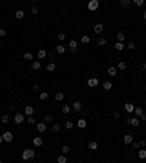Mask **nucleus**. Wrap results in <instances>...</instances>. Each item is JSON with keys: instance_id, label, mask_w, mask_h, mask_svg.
I'll use <instances>...</instances> for the list:
<instances>
[{"instance_id": "nucleus-50", "label": "nucleus", "mask_w": 146, "mask_h": 163, "mask_svg": "<svg viewBox=\"0 0 146 163\" xmlns=\"http://www.w3.org/2000/svg\"><path fill=\"white\" fill-rule=\"evenodd\" d=\"M120 117H121L120 112H114V118H115V119H120Z\"/></svg>"}, {"instance_id": "nucleus-28", "label": "nucleus", "mask_w": 146, "mask_h": 163, "mask_svg": "<svg viewBox=\"0 0 146 163\" xmlns=\"http://www.w3.org/2000/svg\"><path fill=\"white\" fill-rule=\"evenodd\" d=\"M89 148H91V150H96V148H98V143L96 141H91L89 143Z\"/></svg>"}, {"instance_id": "nucleus-5", "label": "nucleus", "mask_w": 146, "mask_h": 163, "mask_svg": "<svg viewBox=\"0 0 146 163\" xmlns=\"http://www.w3.org/2000/svg\"><path fill=\"white\" fill-rule=\"evenodd\" d=\"M134 105L131 104V102H127V104H124V109H126V112L127 114H133L134 112Z\"/></svg>"}, {"instance_id": "nucleus-45", "label": "nucleus", "mask_w": 146, "mask_h": 163, "mask_svg": "<svg viewBox=\"0 0 146 163\" xmlns=\"http://www.w3.org/2000/svg\"><path fill=\"white\" fill-rule=\"evenodd\" d=\"M35 121H37V119H35L34 117H28V122H29V124H35Z\"/></svg>"}, {"instance_id": "nucleus-58", "label": "nucleus", "mask_w": 146, "mask_h": 163, "mask_svg": "<svg viewBox=\"0 0 146 163\" xmlns=\"http://www.w3.org/2000/svg\"><path fill=\"white\" fill-rule=\"evenodd\" d=\"M0 163H3V162H2V160H0Z\"/></svg>"}, {"instance_id": "nucleus-18", "label": "nucleus", "mask_w": 146, "mask_h": 163, "mask_svg": "<svg viewBox=\"0 0 146 163\" xmlns=\"http://www.w3.org/2000/svg\"><path fill=\"white\" fill-rule=\"evenodd\" d=\"M77 127H79V128H85V127H86V119H85V118H81V119L77 121Z\"/></svg>"}, {"instance_id": "nucleus-25", "label": "nucleus", "mask_w": 146, "mask_h": 163, "mask_svg": "<svg viewBox=\"0 0 146 163\" xmlns=\"http://www.w3.org/2000/svg\"><path fill=\"white\" fill-rule=\"evenodd\" d=\"M23 16H25V12H23V10H18V12L15 13V18H16V19H22Z\"/></svg>"}, {"instance_id": "nucleus-6", "label": "nucleus", "mask_w": 146, "mask_h": 163, "mask_svg": "<svg viewBox=\"0 0 146 163\" xmlns=\"http://www.w3.org/2000/svg\"><path fill=\"white\" fill-rule=\"evenodd\" d=\"M3 141H6V143H10L12 140H13V134L10 133V131H6V133H3Z\"/></svg>"}, {"instance_id": "nucleus-24", "label": "nucleus", "mask_w": 146, "mask_h": 163, "mask_svg": "<svg viewBox=\"0 0 146 163\" xmlns=\"http://www.w3.org/2000/svg\"><path fill=\"white\" fill-rule=\"evenodd\" d=\"M41 69V63H39V61H34V63H32V70H39Z\"/></svg>"}, {"instance_id": "nucleus-44", "label": "nucleus", "mask_w": 146, "mask_h": 163, "mask_svg": "<svg viewBox=\"0 0 146 163\" xmlns=\"http://www.w3.org/2000/svg\"><path fill=\"white\" fill-rule=\"evenodd\" d=\"M143 3H145L143 0H134V4L136 6H143Z\"/></svg>"}, {"instance_id": "nucleus-29", "label": "nucleus", "mask_w": 146, "mask_h": 163, "mask_svg": "<svg viewBox=\"0 0 146 163\" xmlns=\"http://www.w3.org/2000/svg\"><path fill=\"white\" fill-rule=\"evenodd\" d=\"M39 99H41V100L48 99V92H41V93H39Z\"/></svg>"}, {"instance_id": "nucleus-56", "label": "nucleus", "mask_w": 146, "mask_h": 163, "mask_svg": "<svg viewBox=\"0 0 146 163\" xmlns=\"http://www.w3.org/2000/svg\"><path fill=\"white\" fill-rule=\"evenodd\" d=\"M143 19H145V20H146V10H145V12H143Z\"/></svg>"}, {"instance_id": "nucleus-34", "label": "nucleus", "mask_w": 146, "mask_h": 163, "mask_svg": "<svg viewBox=\"0 0 146 163\" xmlns=\"http://www.w3.org/2000/svg\"><path fill=\"white\" fill-rule=\"evenodd\" d=\"M61 112H63V114H69V112H70V106H69V105H64V106L61 108Z\"/></svg>"}, {"instance_id": "nucleus-54", "label": "nucleus", "mask_w": 146, "mask_h": 163, "mask_svg": "<svg viewBox=\"0 0 146 163\" xmlns=\"http://www.w3.org/2000/svg\"><path fill=\"white\" fill-rule=\"evenodd\" d=\"M140 69H142V70H146V63H143V64L140 66Z\"/></svg>"}, {"instance_id": "nucleus-33", "label": "nucleus", "mask_w": 146, "mask_h": 163, "mask_svg": "<svg viewBox=\"0 0 146 163\" xmlns=\"http://www.w3.org/2000/svg\"><path fill=\"white\" fill-rule=\"evenodd\" d=\"M54 98H56V100L60 102V100H63V99H64V95H63V93H56V96H54Z\"/></svg>"}, {"instance_id": "nucleus-11", "label": "nucleus", "mask_w": 146, "mask_h": 163, "mask_svg": "<svg viewBox=\"0 0 146 163\" xmlns=\"http://www.w3.org/2000/svg\"><path fill=\"white\" fill-rule=\"evenodd\" d=\"M53 121H54V117H53V115H50V114L44 115V124H50Z\"/></svg>"}, {"instance_id": "nucleus-55", "label": "nucleus", "mask_w": 146, "mask_h": 163, "mask_svg": "<svg viewBox=\"0 0 146 163\" xmlns=\"http://www.w3.org/2000/svg\"><path fill=\"white\" fill-rule=\"evenodd\" d=\"M34 89L35 90H39V85H34Z\"/></svg>"}, {"instance_id": "nucleus-26", "label": "nucleus", "mask_w": 146, "mask_h": 163, "mask_svg": "<svg viewBox=\"0 0 146 163\" xmlns=\"http://www.w3.org/2000/svg\"><path fill=\"white\" fill-rule=\"evenodd\" d=\"M81 41H82V44H89V42H91V38H89L88 35H83V37L81 38Z\"/></svg>"}, {"instance_id": "nucleus-59", "label": "nucleus", "mask_w": 146, "mask_h": 163, "mask_svg": "<svg viewBox=\"0 0 146 163\" xmlns=\"http://www.w3.org/2000/svg\"><path fill=\"white\" fill-rule=\"evenodd\" d=\"M145 106H146V102H145Z\"/></svg>"}, {"instance_id": "nucleus-12", "label": "nucleus", "mask_w": 146, "mask_h": 163, "mask_svg": "<svg viewBox=\"0 0 146 163\" xmlns=\"http://www.w3.org/2000/svg\"><path fill=\"white\" fill-rule=\"evenodd\" d=\"M32 143H34V146H37V147H39V146H42V138L41 137H35L34 140H32Z\"/></svg>"}, {"instance_id": "nucleus-10", "label": "nucleus", "mask_w": 146, "mask_h": 163, "mask_svg": "<svg viewBox=\"0 0 146 163\" xmlns=\"http://www.w3.org/2000/svg\"><path fill=\"white\" fill-rule=\"evenodd\" d=\"M25 114L28 115V117H32V114H34V106L26 105V106H25Z\"/></svg>"}, {"instance_id": "nucleus-22", "label": "nucleus", "mask_w": 146, "mask_h": 163, "mask_svg": "<svg viewBox=\"0 0 146 163\" xmlns=\"http://www.w3.org/2000/svg\"><path fill=\"white\" fill-rule=\"evenodd\" d=\"M102 87H104L105 90H111V87H112V83H111V82H104Z\"/></svg>"}, {"instance_id": "nucleus-39", "label": "nucleus", "mask_w": 146, "mask_h": 163, "mask_svg": "<svg viewBox=\"0 0 146 163\" xmlns=\"http://www.w3.org/2000/svg\"><path fill=\"white\" fill-rule=\"evenodd\" d=\"M23 58H25V60H32V54H31V52H25V54H23Z\"/></svg>"}, {"instance_id": "nucleus-20", "label": "nucleus", "mask_w": 146, "mask_h": 163, "mask_svg": "<svg viewBox=\"0 0 146 163\" xmlns=\"http://www.w3.org/2000/svg\"><path fill=\"white\" fill-rule=\"evenodd\" d=\"M56 51H57L58 54H64V52H66V47H63V45H57V47H56Z\"/></svg>"}, {"instance_id": "nucleus-4", "label": "nucleus", "mask_w": 146, "mask_h": 163, "mask_svg": "<svg viewBox=\"0 0 146 163\" xmlns=\"http://www.w3.org/2000/svg\"><path fill=\"white\" fill-rule=\"evenodd\" d=\"M69 51H70V54H75L77 51V42H76L75 39H72L70 42H69Z\"/></svg>"}, {"instance_id": "nucleus-9", "label": "nucleus", "mask_w": 146, "mask_h": 163, "mask_svg": "<svg viewBox=\"0 0 146 163\" xmlns=\"http://www.w3.org/2000/svg\"><path fill=\"white\" fill-rule=\"evenodd\" d=\"M123 141H124V144H131V143H133V135L131 134H126Z\"/></svg>"}, {"instance_id": "nucleus-38", "label": "nucleus", "mask_w": 146, "mask_h": 163, "mask_svg": "<svg viewBox=\"0 0 146 163\" xmlns=\"http://www.w3.org/2000/svg\"><path fill=\"white\" fill-rule=\"evenodd\" d=\"M2 122H3V124H8V122H9V115H3V117H2Z\"/></svg>"}, {"instance_id": "nucleus-19", "label": "nucleus", "mask_w": 146, "mask_h": 163, "mask_svg": "<svg viewBox=\"0 0 146 163\" xmlns=\"http://www.w3.org/2000/svg\"><path fill=\"white\" fill-rule=\"evenodd\" d=\"M137 156H139V159H146V150L145 148H140L139 153H137Z\"/></svg>"}, {"instance_id": "nucleus-27", "label": "nucleus", "mask_w": 146, "mask_h": 163, "mask_svg": "<svg viewBox=\"0 0 146 163\" xmlns=\"http://www.w3.org/2000/svg\"><path fill=\"white\" fill-rule=\"evenodd\" d=\"M96 44H98L99 47H104V45H107V39H105V38H99Z\"/></svg>"}, {"instance_id": "nucleus-3", "label": "nucleus", "mask_w": 146, "mask_h": 163, "mask_svg": "<svg viewBox=\"0 0 146 163\" xmlns=\"http://www.w3.org/2000/svg\"><path fill=\"white\" fill-rule=\"evenodd\" d=\"M98 7H99V2H98V0H91V2L88 3V9L91 12H95Z\"/></svg>"}, {"instance_id": "nucleus-48", "label": "nucleus", "mask_w": 146, "mask_h": 163, "mask_svg": "<svg viewBox=\"0 0 146 163\" xmlns=\"http://www.w3.org/2000/svg\"><path fill=\"white\" fill-rule=\"evenodd\" d=\"M131 144H133V147H134V148H139V147H140V144H139L137 141H133V143H131Z\"/></svg>"}, {"instance_id": "nucleus-16", "label": "nucleus", "mask_w": 146, "mask_h": 163, "mask_svg": "<svg viewBox=\"0 0 146 163\" xmlns=\"http://www.w3.org/2000/svg\"><path fill=\"white\" fill-rule=\"evenodd\" d=\"M37 130H38L39 133H44L45 130H47V127H45V124H44V122H39V124L37 125Z\"/></svg>"}, {"instance_id": "nucleus-36", "label": "nucleus", "mask_w": 146, "mask_h": 163, "mask_svg": "<svg viewBox=\"0 0 146 163\" xmlns=\"http://www.w3.org/2000/svg\"><path fill=\"white\" fill-rule=\"evenodd\" d=\"M127 48H129V50H134V48H136V44L133 42V41H130V42L127 44Z\"/></svg>"}, {"instance_id": "nucleus-23", "label": "nucleus", "mask_w": 146, "mask_h": 163, "mask_svg": "<svg viewBox=\"0 0 146 163\" xmlns=\"http://www.w3.org/2000/svg\"><path fill=\"white\" fill-rule=\"evenodd\" d=\"M108 74H110V76H115V74H117V69H115V67H108Z\"/></svg>"}, {"instance_id": "nucleus-53", "label": "nucleus", "mask_w": 146, "mask_h": 163, "mask_svg": "<svg viewBox=\"0 0 146 163\" xmlns=\"http://www.w3.org/2000/svg\"><path fill=\"white\" fill-rule=\"evenodd\" d=\"M130 121H131V117H127V118H126V122H127V124H130Z\"/></svg>"}, {"instance_id": "nucleus-43", "label": "nucleus", "mask_w": 146, "mask_h": 163, "mask_svg": "<svg viewBox=\"0 0 146 163\" xmlns=\"http://www.w3.org/2000/svg\"><path fill=\"white\" fill-rule=\"evenodd\" d=\"M57 38L60 39V41H64V39H66V35H64V33L61 32V33H58V35H57Z\"/></svg>"}, {"instance_id": "nucleus-31", "label": "nucleus", "mask_w": 146, "mask_h": 163, "mask_svg": "<svg viewBox=\"0 0 146 163\" xmlns=\"http://www.w3.org/2000/svg\"><path fill=\"white\" fill-rule=\"evenodd\" d=\"M117 67H118V70H126V67H127V64H126L124 61H120Z\"/></svg>"}, {"instance_id": "nucleus-35", "label": "nucleus", "mask_w": 146, "mask_h": 163, "mask_svg": "<svg viewBox=\"0 0 146 163\" xmlns=\"http://www.w3.org/2000/svg\"><path fill=\"white\" fill-rule=\"evenodd\" d=\"M45 56H47V52H45L44 50H39L38 51V58H44Z\"/></svg>"}, {"instance_id": "nucleus-52", "label": "nucleus", "mask_w": 146, "mask_h": 163, "mask_svg": "<svg viewBox=\"0 0 146 163\" xmlns=\"http://www.w3.org/2000/svg\"><path fill=\"white\" fill-rule=\"evenodd\" d=\"M88 114H89L88 109H82V115H83V117H85V115H88Z\"/></svg>"}, {"instance_id": "nucleus-13", "label": "nucleus", "mask_w": 146, "mask_h": 163, "mask_svg": "<svg viewBox=\"0 0 146 163\" xmlns=\"http://www.w3.org/2000/svg\"><path fill=\"white\" fill-rule=\"evenodd\" d=\"M94 31H95V33H101L104 31V25L102 23H96L95 28H94Z\"/></svg>"}, {"instance_id": "nucleus-7", "label": "nucleus", "mask_w": 146, "mask_h": 163, "mask_svg": "<svg viewBox=\"0 0 146 163\" xmlns=\"http://www.w3.org/2000/svg\"><path fill=\"white\" fill-rule=\"evenodd\" d=\"M98 83H99V80L96 77H92V79L88 80V86L89 87H95V86H98Z\"/></svg>"}, {"instance_id": "nucleus-41", "label": "nucleus", "mask_w": 146, "mask_h": 163, "mask_svg": "<svg viewBox=\"0 0 146 163\" xmlns=\"http://www.w3.org/2000/svg\"><path fill=\"white\" fill-rule=\"evenodd\" d=\"M53 131L58 133V131H60V125H58V124H54V125H53Z\"/></svg>"}, {"instance_id": "nucleus-17", "label": "nucleus", "mask_w": 146, "mask_h": 163, "mask_svg": "<svg viewBox=\"0 0 146 163\" xmlns=\"http://www.w3.org/2000/svg\"><path fill=\"white\" fill-rule=\"evenodd\" d=\"M114 47H115V50H117V51H123V50L126 48V45H124L123 42H115Z\"/></svg>"}, {"instance_id": "nucleus-14", "label": "nucleus", "mask_w": 146, "mask_h": 163, "mask_svg": "<svg viewBox=\"0 0 146 163\" xmlns=\"http://www.w3.org/2000/svg\"><path fill=\"white\" fill-rule=\"evenodd\" d=\"M73 109L75 111H82V102H79V100L73 102Z\"/></svg>"}, {"instance_id": "nucleus-1", "label": "nucleus", "mask_w": 146, "mask_h": 163, "mask_svg": "<svg viewBox=\"0 0 146 163\" xmlns=\"http://www.w3.org/2000/svg\"><path fill=\"white\" fill-rule=\"evenodd\" d=\"M35 157V152L32 150V148H26V150L22 153V159L23 160H32Z\"/></svg>"}, {"instance_id": "nucleus-2", "label": "nucleus", "mask_w": 146, "mask_h": 163, "mask_svg": "<svg viewBox=\"0 0 146 163\" xmlns=\"http://www.w3.org/2000/svg\"><path fill=\"white\" fill-rule=\"evenodd\" d=\"M134 114H136V117L139 118V119H146V117H145V112H143V108L142 106H136L134 108Z\"/></svg>"}, {"instance_id": "nucleus-57", "label": "nucleus", "mask_w": 146, "mask_h": 163, "mask_svg": "<svg viewBox=\"0 0 146 163\" xmlns=\"http://www.w3.org/2000/svg\"><path fill=\"white\" fill-rule=\"evenodd\" d=\"M2 143H3V137H2V135H0V144H2Z\"/></svg>"}, {"instance_id": "nucleus-42", "label": "nucleus", "mask_w": 146, "mask_h": 163, "mask_svg": "<svg viewBox=\"0 0 146 163\" xmlns=\"http://www.w3.org/2000/svg\"><path fill=\"white\" fill-rule=\"evenodd\" d=\"M15 108H16L15 104H9V105H8V109H9V111H15Z\"/></svg>"}, {"instance_id": "nucleus-47", "label": "nucleus", "mask_w": 146, "mask_h": 163, "mask_svg": "<svg viewBox=\"0 0 146 163\" xmlns=\"http://www.w3.org/2000/svg\"><path fill=\"white\" fill-rule=\"evenodd\" d=\"M31 13H32V15H37V13H38V9L35 7V6H34V7H32V10H31Z\"/></svg>"}, {"instance_id": "nucleus-49", "label": "nucleus", "mask_w": 146, "mask_h": 163, "mask_svg": "<svg viewBox=\"0 0 146 163\" xmlns=\"http://www.w3.org/2000/svg\"><path fill=\"white\" fill-rule=\"evenodd\" d=\"M139 144H140V147H145L146 146V140H140V141H139Z\"/></svg>"}, {"instance_id": "nucleus-8", "label": "nucleus", "mask_w": 146, "mask_h": 163, "mask_svg": "<svg viewBox=\"0 0 146 163\" xmlns=\"http://www.w3.org/2000/svg\"><path fill=\"white\" fill-rule=\"evenodd\" d=\"M23 121H25V117L22 114H16L15 115V124H22Z\"/></svg>"}, {"instance_id": "nucleus-30", "label": "nucleus", "mask_w": 146, "mask_h": 163, "mask_svg": "<svg viewBox=\"0 0 146 163\" xmlns=\"http://www.w3.org/2000/svg\"><path fill=\"white\" fill-rule=\"evenodd\" d=\"M57 162H58V163H67V159H66L63 154H60V156L57 157Z\"/></svg>"}, {"instance_id": "nucleus-46", "label": "nucleus", "mask_w": 146, "mask_h": 163, "mask_svg": "<svg viewBox=\"0 0 146 163\" xmlns=\"http://www.w3.org/2000/svg\"><path fill=\"white\" fill-rule=\"evenodd\" d=\"M66 128H73V122L67 121V122H66Z\"/></svg>"}, {"instance_id": "nucleus-37", "label": "nucleus", "mask_w": 146, "mask_h": 163, "mask_svg": "<svg viewBox=\"0 0 146 163\" xmlns=\"http://www.w3.org/2000/svg\"><path fill=\"white\" fill-rule=\"evenodd\" d=\"M69 152H70V147H69V146H63L61 153H63V154H66V153H69Z\"/></svg>"}, {"instance_id": "nucleus-32", "label": "nucleus", "mask_w": 146, "mask_h": 163, "mask_svg": "<svg viewBox=\"0 0 146 163\" xmlns=\"http://www.w3.org/2000/svg\"><path fill=\"white\" fill-rule=\"evenodd\" d=\"M47 70H48V71H54V70H56V64H54V63L47 64Z\"/></svg>"}, {"instance_id": "nucleus-21", "label": "nucleus", "mask_w": 146, "mask_h": 163, "mask_svg": "<svg viewBox=\"0 0 146 163\" xmlns=\"http://www.w3.org/2000/svg\"><path fill=\"white\" fill-rule=\"evenodd\" d=\"M124 38H126V35H124L123 32H118V33H117V42H123Z\"/></svg>"}, {"instance_id": "nucleus-40", "label": "nucleus", "mask_w": 146, "mask_h": 163, "mask_svg": "<svg viewBox=\"0 0 146 163\" xmlns=\"http://www.w3.org/2000/svg\"><path fill=\"white\" fill-rule=\"evenodd\" d=\"M120 4L121 6H129L130 4V0H120Z\"/></svg>"}, {"instance_id": "nucleus-51", "label": "nucleus", "mask_w": 146, "mask_h": 163, "mask_svg": "<svg viewBox=\"0 0 146 163\" xmlns=\"http://www.w3.org/2000/svg\"><path fill=\"white\" fill-rule=\"evenodd\" d=\"M4 35H6V31H4V29H0V37H2V38H3Z\"/></svg>"}, {"instance_id": "nucleus-15", "label": "nucleus", "mask_w": 146, "mask_h": 163, "mask_svg": "<svg viewBox=\"0 0 146 163\" xmlns=\"http://www.w3.org/2000/svg\"><path fill=\"white\" fill-rule=\"evenodd\" d=\"M130 124L133 125V127H137L139 124H140V119H139L137 117H131V121H130Z\"/></svg>"}]
</instances>
